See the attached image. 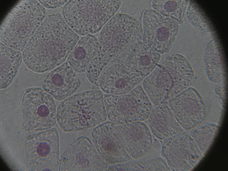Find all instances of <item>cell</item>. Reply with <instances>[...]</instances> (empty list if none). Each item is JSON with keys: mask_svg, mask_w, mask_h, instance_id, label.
<instances>
[{"mask_svg": "<svg viewBox=\"0 0 228 171\" xmlns=\"http://www.w3.org/2000/svg\"><path fill=\"white\" fill-rule=\"evenodd\" d=\"M58 13L46 16L22 51L23 61L33 72L42 73L64 63L79 40Z\"/></svg>", "mask_w": 228, "mask_h": 171, "instance_id": "obj_1", "label": "cell"}, {"mask_svg": "<svg viewBox=\"0 0 228 171\" xmlns=\"http://www.w3.org/2000/svg\"><path fill=\"white\" fill-rule=\"evenodd\" d=\"M107 118L102 91L93 89L74 94L57 109L56 120L64 132L81 131L105 122Z\"/></svg>", "mask_w": 228, "mask_h": 171, "instance_id": "obj_2", "label": "cell"}, {"mask_svg": "<svg viewBox=\"0 0 228 171\" xmlns=\"http://www.w3.org/2000/svg\"><path fill=\"white\" fill-rule=\"evenodd\" d=\"M45 8L36 0H21L11 9L2 20L0 41L23 51L46 17Z\"/></svg>", "mask_w": 228, "mask_h": 171, "instance_id": "obj_3", "label": "cell"}, {"mask_svg": "<svg viewBox=\"0 0 228 171\" xmlns=\"http://www.w3.org/2000/svg\"><path fill=\"white\" fill-rule=\"evenodd\" d=\"M121 4V0H70L62 7V16L77 34L93 35L117 13Z\"/></svg>", "mask_w": 228, "mask_h": 171, "instance_id": "obj_4", "label": "cell"}, {"mask_svg": "<svg viewBox=\"0 0 228 171\" xmlns=\"http://www.w3.org/2000/svg\"><path fill=\"white\" fill-rule=\"evenodd\" d=\"M23 125L32 133L53 128L56 122L57 109L53 97L38 87L27 88L21 99Z\"/></svg>", "mask_w": 228, "mask_h": 171, "instance_id": "obj_5", "label": "cell"}, {"mask_svg": "<svg viewBox=\"0 0 228 171\" xmlns=\"http://www.w3.org/2000/svg\"><path fill=\"white\" fill-rule=\"evenodd\" d=\"M104 99L107 117L110 121L119 124L146 121L153 108L139 85L124 93L106 94Z\"/></svg>", "mask_w": 228, "mask_h": 171, "instance_id": "obj_6", "label": "cell"}, {"mask_svg": "<svg viewBox=\"0 0 228 171\" xmlns=\"http://www.w3.org/2000/svg\"><path fill=\"white\" fill-rule=\"evenodd\" d=\"M25 140V159L28 168L33 170H59V139L56 128L32 133Z\"/></svg>", "mask_w": 228, "mask_h": 171, "instance_id": "obj_7", "label": "cell"}, {"mask_svg": "<svg viewBox=\"0 0 228 171\" xmlns=\"http://www.w3.org/2000/svg\"><path fill=\"white\" fill-rule=\"evenodd\" d=\"M178 23L175 20L152 8L145 9L141 23L143 42L160 54L167 53L175 40Z\"/></svg>", "mask_w": 228, "mask_h": 171, "instance_id": "obj_8", "label": "cell"}, {"mask_svg": "<svg viewBox=\"0 0 228 171\" xmlns=\"http://www.w3.org/2000/svg\"><path fill=\"white\" fill-rule=\"evenodd\" d=\"M91 136L99 154L109 165L133 160L119 124L110 121L104 122L94 129Z\"/></svg>", "mask_w": 228, "mask_h": 171, "instance_id": "obj_9", "label": "cell"}, {"mask_svg": "<svg viewBox=\"0 0 228 171\" xmlns=\"http://www.w3.org/2000/svg\"><path fill=\"white\" fill-rule=\"evenodd\" d=\"M109 166L103 160L87 137H80L66 148L60 159L61 171H105Z\"/></svg>", "mask_w": 228, "mask_h": 171, "instance_id": "obj_10", "label": "cell"}, {"mask_svg": "<svg viewBox=\"0 0 228 171\" xmlns=\"http://www.w3.org/2000/svg\"><path fill=\"white\" fill-rule=\"evenodd\" d=\"M166 102L185 131L205 123L207 119L205 105L199 93L193 87L187 88Z\"/></svg>", "mask_w": 228, "mask_h": 171, "instance_id": "obj_11", "label": "cell"}, {"mask_svg": "<svg viewBox=\"0 0 228 171\" xmlns=\"http://www.w3.org/2000/svg\"><path fill=\"white\" fill-rule=\"evenodd\" d=\"M164 140L162 154L171 170H191L199 162L192 148L188 131H184Z\"/></svg>", "mask_w": 228, "mask_h": 171, "instance_id": "obj_12", "label": "cell"}, {"mask_svg": "<svg viewBox=\"0 0 228 171\" xmlns=\"http://www.w3.org/2000/svg\"><path fill=\"white\" fill-rule=\"evenodd\" d=\"M77 73L65 62L46 76L42 88L56 100L62 101L75 94L80 87L81 81Z\"/></svg>", "mask_w": 228, "mask_h": 171, "instance_id": "obj_13", "label": "cell"}, {"mask_svg": "<svg viewBox=\"0 0 228 171\" xmlns=\"http://www.w3.org/2000/svg\"><path fill=\"white\" fill-rule=\"evenodd\" d=\"M119 126L133 160H138L146 154L153 144L151 132L142 121H134Z\"/></svg>", "mask_w": 228, "mask_h": 171, "instance_id": "obj_14", "label": "cell"}, {"mask_svg": "<svg viewBox=\"0 0 228 171\" xmlns=\"http://www.w3.org/2000/svg\"><path fill=\"white\" fill-rule=\"evenodd\" d=\"M146 122L150 131L160 140H164L185 131L166 102L153 108Z\"/></svg>", "mask_w": 228, "mask_h": 171, "instance_id": "obj_15", "label": "cell"}, {"mask_svg": "<svg viewBox=\"0 0 228 171\" xmlns=\"http://www.w3.org/2000/svg\"><path fill=\"white\" fill-rule=\"evenodd\" d=\"M142 82L144 91L154 106L169 99L173 88V81L166 70L159 64Z\"/></svg>", "mask_w": 228, "mask_h": 171, "instance_id": "obj_16", "label": "cell"}, {"mask_svg": "<svg viewBox=\"0 0 228 171\" xmlns=\"http://www.w3.org/2000/svg\"><path fill=\"white\" fill-rule=\"evenodd\" d=\"M159 64L166 70L173 81V88L169 99L188 88L191 84L194 71L184 56L179 54L170 55Z\"/></svg>", "mask_w": 228, "mask_h": 171, "instance_id": "obj_17", "label": "cell"}, {"mask_svg": "<svg viewBox=\"0 0 228 171\" xmlns=\"http://www.w3.org/2000/svg\"><path fill=\"white\" fill-rule=\"evenodd\" d=\"M98 39L89 34L78 40L68 56L67 62L77 73L85 72L97 48Z\"/></svg>", "mask_w": 228, "mask_h": 171, "instance_id": "obj_18", "label": "cell"}, {"mask_svg": "<svg viewBox=\"0 0 228 171\" xmlns=\"http://www.w3.org/2000/svg\"><path fill=\"white\" fill-rule=\"evenodd\" d=\"M203 62L208 79L215 83H222L225 78V66L221 45L217 40H212L207 44Z\"/></svg>", "mask_w": 228, "mask_h": 171, "instance_id": "obj_19", "label": "cell"}, {"mask_svg": "<svg viewBox=\"0 0 228 171\" xmlns=\"http://www.w3.org/2000/svg\"><path fill=\"white\" fill-rule=\"evenodd\" d=\"M219 129L217 125L206 122L188 131L192 148L198 159L201 160L209 149Z\"/></svg>", "mask_w": 228, "mask_h": 171, "instance_id": "obj_20", "label": "cell"}, {"mask_svg": "<svg viewBox=\"0 0 228 171\" xmlns=\"http://www.w3.org/2000/svg\"><path fill=\"white\" fill-rule=\"evenodd\" d=\"M23 60L21 52L0 43V88L12 83Z\"/></svg>", "mask_w": 228, "mask_h": 171, "instance_id": "obj_21", "label": "cell"}, {"mask_svg": "<svg viewBox=\"0 0 228 171\" xmlns=\"http://www.w3.org/2000/svg\"><path fill=\"white\" fill-rule=\"evenodd\" d=\"M107 171H170L165 160L161 157L131 161L109 166Z\"/></svg>", "mask_w": 228, "mask_h": 171, "instance_id": "obj_22", "label": "cell"}, {"mask_svg": "<svg viewBox=\"0 0 228 171\" xmlns=\"http://www.w3.org/2000/svg\"><path fill=\"white\" fill-rule=\"evenodd\" d=\"M189 2L188 0H152L150 4L154 10L180 23L183 19Z\"/></svg>", "mask_w": 228, "mask_h": 171, "instance_id": "obj_23", "label": "cell"}, {"mask_svg": "<svg viewBox=\"0 0 228 171\" xmlns=\"http://www.w3.org/2000/svg\"><path fill=\"white\" fill-rule=\"evenodd\" d=\"M186 14L189 21L196 28L207 32L213 31V27L211 22L201 9L194 2L189 1Z\"/></svg>", "mask_w": 228, "mask_h": 171, "instance_id": "obj_24", "label": "cell"}, {"mask_svg": "<svg viewBox=\"0 0 228 171\" xmlns=\"http://www.w3.org/2000/svg\"><path fill=\"white\" fill-rule=\"evenodd\" d=\"M38 2L44 7L53 9L64 6L67 0H38Z\"/></svg>", "mask_w": 228, "mask_h": 171, "instance_id": "obj_25", "label": "cell"}]
</instances>
